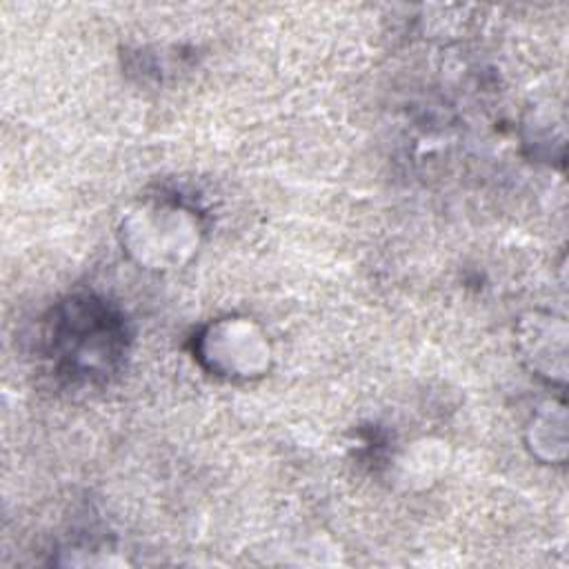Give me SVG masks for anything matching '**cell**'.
<instances>
[{"mask_svg":"<svg viewBox=\"0 0 569 569\" xmlns=\"http://www.w3.org/2000/svg\"><path fill=\"white\" fill-rule=\"evenodd\" d=\"M122 247L149 269H176L198 249V222L173 204H142L122 220Z\"/></svg>","mask_w":569,"mask_h":569,"instance_id":"6da1fadb","label":"cell"},{"mask_svg":"<svg viewBox=\"0 0 569 569\" xmlns=\"http://www.w3.org/2000/svg\"><path fill=\"white\" fill-rule=\"evenodd\" d=\"M200 360L227 378H253L269 369L271 345L249 318H220L198 340Z\"/></svg>","mask_w":569,"mask_h":569,"instance_id":"7a4b0ae2","label":"cell"}]
</instances>
